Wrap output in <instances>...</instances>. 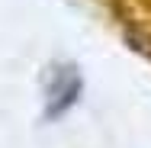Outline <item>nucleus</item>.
Returning a JSON list of instances; mask_svg holds the SVG:
<instances>
[{
	"label": "nucleus",
	"mask_w": 151,
	"mask_h": 148,
	"mask_svg": "<svg viewBox=\"0 0 151 148\" xmlns=\"http://www.w3.org/2000/svg\"><path fill=\"white\" fill-rule=\"evenodd\" d=\"M81 90H84V77H81V71L74 64H68V61L52 64L48 81H45V110H42V116L48 119V122L52 119H61L77 103Z\"/></svg>",
	"instance_id": "1"
}]
</instances>
